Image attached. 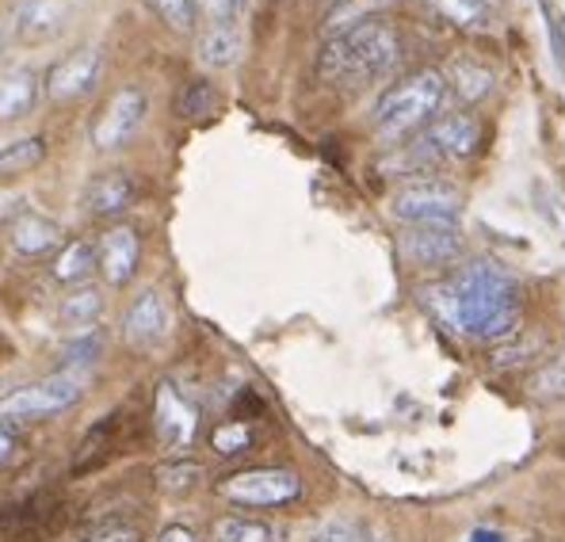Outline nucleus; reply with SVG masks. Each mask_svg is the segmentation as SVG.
<instances>
[{
  "instance_id": "nucleus-21",
  "label": "nucleus",
  "mask_w": 565,
  "mask_h": 542,
  "mask_svg": "<svg viewBox=\"0 0 565 542\" xmlns=\"http://www.w3.org/2000/svg\"><path fill=\"white\" fill-rule=\"evenodd\" d=\"M447 77V88H455L462 99H470V104H478V99H486L489 92H493L497 85V77H493V70L489 65H481V62H455L451 65V73H444Z\"/></svg>"
},
{
  "instance_id": "nucleus-26",
  "label": "nucleus",
  "mask_w": 565,
  "mask_h": 542,
  "mask_svg": "<svg viewBox=\"0 0 565 542\" xmlns=\"http://www.w3.org/2000/svg\"><path fill=\"white\" fill-rule=\"evenodd\" d=\"M46 157V138H20L12 146L0 149V177H15V172L35 169L39 161Z\"/></svg>"
},
{
  "instance_id": "nucleus-40",
  "label": "nucleus",
  "mask_w": 565,
  "mask_h": 542,
  "mask_svg": "<svg viewBox=\"0 0 565 542\" xmlns=\"http://www.w3.org/2000/svg\"><path fill=\"white\" fill-rule=\"evenodd\" d=\"M329 4H337V0H329Z\"/></svg>"
},
{
  "instance_id": "nucleus-23",
  "label": "nucleus",
  "mask_w": 565,
  "mask_h": 542,
  "mask_svg": "<svg viewBox=\"0 0 565 542\" xmlns=\"http://www.w3.org/2000/svg\"><path fill=\"white\" fill-rule=\"evenodd\" d=\"M428 4L462 31H481L493 20V0H428Z\"/></svg>"
},
{
  "instance_id": "nucleus-25",
  "label": "nucleus",
  "mask_w": 565,
  "mask_h": 542,
  "mask_svg": "<svg viewBox=\"0 0 565 542\" xmlns=\"http://www.w3.org/2000/svg\"><path fill=\"white\" fill-rule=\"evenodd\" d=\"M214 542H279L276 528L264 520H245V516H226L214 523Z\"/></svg>"
},
{
  "instance_id": "nucleus-30",
  "label": "nucleus",
  "mask_w": 565,
  "mask_h": 542,
  "mask_svg": "<svg viewBox=\"0 0 565 542\" xmlns=\"http://www.w3.org/2000/svg\"><path fill=\"white\" fill-rule=\"evenodd\" d=\"M153 8V15H161L172 31H195V0H146Z\"/></svg>"
},
{
  "instance_id": "nucleus-35",
  "label": "nucleus",
  "mask_w": 565,
  "mask_h": 542,
  "mask_svg": "<svg viewBox=\"0 0 565 542\" xmlns=\"http://www.w3.org/2000/svg\"><path fill=\"white\" fill-rule=\"evenodd\" d=\"M81 542H138V531L135 528H104Z\"/></svg>"
},
{
  "instance_id": "nucleus-10",
  "label": "nucleus",
  "mask_w": 565,
  "mask_h": 542,
  "mask_svg": "<svg viewBox=\"0 0 565 542\" xmlns=\"http://www.w3.org/2000/svg\"><path fill=\"white\" fill-rule=\"evenodd\" d=\"M99 77H104V54L96 46H81L50 70L46 96L54 104H77L99 85Z\"/></svg>"
},
{
  "instance_id": "nucleus-5",
  "label": "nucleus",
  "mask_w": 565,
  "mask_h": 542,
  "mask_svg": "<svg viewBox=\"0 0 565 542\" xmlns=\"http://www.w3.org/2000/svg\"><path fill=\"white\" fill-rule=\"evenodd\" d=\"M394 219L405 226H451L459 230L462 219V195L459 188L444 180H413L394 195Z\"/></svg>"
},
{
  "instance_id": "nucleus-24",
  "label": "nucleus",
  "mask_w": 565,
  "mask_h": 542,
  "mask_svg": "<svg viewBox=\"0 0 565 542\" xmlns=\"http://www.w3.org/2000/svg\"><path fill=\"white\" fill-rule=\"evenodd\" d=\"M104 310H107V298L96 287H81L70 298H62V321L73 325V329H88V325L104 317Z\"/></svg>"
},
{
  "instance_id": "nucleus-33",
  "label": "nucleus",
  "mask_w": 565,
  "mask_h": 542,
  "mask_svg": "<svg viewBox=\"0 0 565 542\" xmlns=\"http://www.w3.org/2000/svg\"><path fill=\"white\" fill-rule=\"evenodd\" d=\"M245 8L248 0H195V12H203L211 23H237Z\"/></svg>"
},
{
  "instance_id": "nucleus-4",
  "label": "nucleus",
  "mask_w": 565,
  "mask_h": 542,
  "mask_svg": "<svg viewBox=\"0 0 565 542\" xmlns=\"http://www.w3.org/2000/svg\"><path fill=\"white\" fill-rule=\"evenodd\" d=\"M481 141V123L473 115H444L431 119L420 130V138L409 146V164L413 169H439V164H455L473 157Z\"/></svg>"
},
{
  "instance_id": "nucleus-22",
  "label": "nucleus",
  "mask_w": 565,
  "mask_h": 542,
  "mask_svg": "<svg viewBox=\"0 0 565 542\" xmlns=\"http://www.w3.org/2000/svg\"><path fill=\"white\" fill-rule=\"evenodd\" d=\"M96 268V245L93 241H85V237H77V241H70V245L57 253V261H54V279L57 283H85L88 275H93Z\"/></svg>"
},
{
  "instance_id": "nucleus-1",
  "label": "nucleus",
  "mask_w": 565,
  "mask_h": 542,
  "mask_svg": "<svg viewBox=\"0 0 565 542\" xmlns=\"http://www.w3.org/2000/svg\"><path fill=\"white\" fill-rule=\"evenodd\" d=\"M424 302L455 332L473 340H509L520 329V283L493 261H473L447 283L424 290Z\"/></svg>"
},
{
  "instance_id": "nucleus-20",
  "label": "nucleus",
  "mask_w": 565,
  "mask_h": 542,
  "mask_svg": "<svg viewBox=\"0 0 565 542\" xmlns=\"http://www.w3.org/2000/svg\"><path fill=\"white\" fill-rule=\"evenodd\" d=\"M65 516H62V504H57L50 493H39V497H31L28 504H20L12 512V531L15 535H46V531H54L57 523H62Z\"/></svg>"
},
{
  "instance_id": "nucleus-18",
  "label": "nucleus",
  "mask_w": 565,
  "mask_h": 542,
  "mask_svg": "<svg viewBox=\"0 0 565 542\" xmlns=\"http://www.w3.org/2000/svg\"><path fill=\"white\" fill-rule=\"evenodd\" d=\"M195 54L206 70H234L241 54H245V31L237 23H211L195 39Z\"/></svg>"
},
{
  "instance_id": "nucleus-13",
  "label": "nucleus",
  "mask_w": 565,
  "mask_h": 542,
  "mask_svg": "<svg viewBox=\"0 0 565 542\" xmlns=\"http://www.w3.org/2000/svg\"><path fill=\"white\" fill-rule=\"evenodd\" d=\"M70 23V4L65 0H20L12 12V31L20 43H50Z\"/></svg>"
},
{
  "instance_id": "nucleus-11",
  "label": "nucleus",
  "mask_w": 565,
  "mask_h": 542,
  "mask_svg": "<svg viewBox=\"0 0 565 542\" xmlns=\"http://www.w3.org/2000/svg\"><path fill=\"white\" fill-rule=\"evenodd\" d=\"M402 253L417 268H447L462 256V237L451 226H409L402 237Z\"/></svg>"
},
{
  "instance_id": "nucleus-3",
  "label": "nucleus",
  "mask_w": 565,
  "mask_h": 542,
  "mask_svg": "<svg viewBox=\"0 0 565 542\" xmlns=\"http://www.w3.org/2000/svg\"><path fill=\"white\" fill-rule=\"evenodd\" d=\"M447 77L439 70H420L409 81L394 85L375 107V135L397 141L405 135H417L431 119H439L447 104Z\"/></svg>"
},
{
  "instance_id": "nucleus-12",
  "label": "nucleus",
  "mask_w": 565,
  "mask_h": 542,
  "mask_svg": "<svg viewBox=\"0 0 565 542\" xmlns=\"http://www.w3.org/2000/svg\"><path fill=\"white\" fill-rule=\"evenodd\" d=\"M141 261V237L135 226H111L96 245V268L111 287H127Z\"/></svg>"
},
{
  "instance_id": "nucleus-36",
  "label": "nucleus",
  "mask_w": 565,
  "mask_h": 542,
  "mask_svg": "<svg viewBox=\"0 0 565 542\" xmlns=\"http://www.w3.org/2000/svg\"><path fill=\"white\" fill-rule=\"evenodd\" d=\"M153 542H199V539H195V531L184 528V523H172V528H164Z\"/></svg>"
},
{
  "instance_id": "nucleus-19",
  "label": "nucleus",
  "mask_w": 565,
  "mask_h": 542,
  "mask_svg": "<svg viewBox=\"0 0 565 542\" xmlns=\"http://www.w3.org/2000/svg\"><path fill=\"white\" fill-rule=\"evenodd\" d=\"M115 447H119V413L104 416V421L96 424L93 432H88L85 439H81L77 455H73V474H93L99 466L107 463V458L115 455Z\"/></svg>"
},
{
  "instance_id": "nucleus-9",
  "label": "nucleus",
  "mask_w": 565,
  "mask_h": 542,
  "mask_svg": "<svg viewBox=\"0 0 565 542\" xmlns=\"http://www.w3.org/2000/svg\"><path fill=\"white\" fill-rule=\"evenodd\" d=\"M199 432V408L172 382H161L153 394V436L161 451H188Z\"/></svg>"
},
{
  "instance_id": "nucleus-2",
  "label": "nucleus",
  "mask_w": 565,
  "mask_h": 542,
  "mask_svg": "<svg viewBox=\"0 0 565 542\" xmlns=\"http://www.w3.org/2000/svg\"><path fill=\"white\" fill-rule=\"evenodd\" d=\"M402 62V35L386 20H363L355 28L332 35L321 46L318 73L321 81L340 88H363L371 81L386 77Z\"/></svg>"
},
{
  "instance_id": "nucleus-6",
  "label": "nucleus",
  "mask_w": 565,
  "mask_h": 542,
  "mask_svg": "<svg viewBox=\"0 0 565 542\" xmlns=\"http://www.w3.org/2000/svg\"><path fill=\"white\" fill-rule=\"evenodd\" d=\"M302 493V478L282 466H256V470H237L218 481V497L241 508H279L290 504Z\"/></svg>"
},
{
  "instance_id": "nucleus-39",
  "label": "nucleus",
  "mask_w": 565,
  "mask_h": 542,
  "mask_svg": "<svg viewBox=\"0 0 565 542\" xmlns=\"http://www.w3.org/2000/svg\"><path fill=\"white\" fill-rule=\"evenodd\" d=\"M4 43H8V39H4V28H0V54H4Z\"/></svg>"
},
{
  "instance_id": "nucleus-7",
  "label": "nucleus",
  "mask_w": 565,
  "mask_h": 542,
  "mask_svg": "<svg viewBox=\"0 0 565 542\" xmlns=\"http://www.w3.org/2000/svg\"><path fill=\"white\" fill-rule=\"evenodd\" d=\"M81 394H85V390H81V382L73 379V374H57V379L23 386L0 402V428H4V424H35L54 413H65V408H73L81 402Z\"/></svg>"
},
{
  "instance_id": "nucleus-31",
  "label": "nucleus",
  "mask_w": 565,
  "mask_h": 542,
  "mask_svg": "<svg viewBox=\"0 0 565 542\" xmlns=\"http://www.w3.org/2000/svg\"><path fill=\"white\" fill-rule=\"evenodd\" d=\"M214 88L206 85V81H191L188 92L180 96V104H177V111H180V119H203V115H211L214 111Z\"/></svg>"
},
{
  "instance_id": "nucleus-8",
  "label": "nucleus",
  "mask_w": 565,
  "mask_h": 542,
  "mask_svg": "<svg viewBox=\"0 0 565 542\" xmlns=\"http://www.w3.org/2000/svg\"><path fill=\"white\" fill-rule=\"evenodd\" d=\"M146 115H149V96H146V92H141V88H119L104 104V111H99V119L93 127V146L104 149V153L122 149L141 130Z\"/></svg>"
},
{
  "instance_id": "nucleus-16",
  "label": "nucleus",
  "mask_w": 565,
  "mask_h": 542,
  "mask_svg": "<svg viewBox=\"0 0 565 542\" xmlns=\"http://www.w3.org/2000/svg\"><path fill=\"white\" fill-rule=\"evenodd\" d=\"M39 88H43V81L28 65L0 70V123H15L31 115V107L39 104Z\"/></svg>"
},
{
  "instance_id": "nucleus-14",
  "label": "nucleus",
  "mask_w": 565,
  "mask_h": 542,
  "mask_svg": "<svg viewBox=\"0 0 565 542\" xmlns=\"http://www.w3.org/2000/svg\"><path fill=\"white\" fill-rule=\"evenodd\" d=\"M122 337L138 348H153L169 337V302H164L157 290H146V295L135 298V306L122 317Z\"/></svg>"
},
{
  "instance_id": "nucleus-15",
  "label": "nucleus",
  "mask_w": 565,
  "mask_h": 542,
  "mask_svg": "<svg viewBox=\"0 0 565 542\" xmlns=\"http://www.w3.org/2000/svg\"><path fill=\"white\" fill-rule=\"evenodd\" d=\"M138 199V183L130 172H99V177L88 183L85 206L96 219H119L122 211H130Z\"/></svg>"
},
{
  "instance_id": "nucleus-37",
  "label": "nucleus",
  "mask_w": 565,
  "mask_h": 542,
  "mask_svg": "<svg viewBox=\"0 0 565 542\" xmlns=\"http://www.w3.org/2000/svg\"><path fill=\"white\" fill-rule=\"evenodd\" d=\"M15 458V436L8 428H0V470Z\"/></svg>"
},
{
  "instance_id": "nucleus-38",
  "label": "nucleus",
  "mask_w": 565,
  "mask_h": 542,
  "mask_svg": "<svg viewBox=\"0 0 565 542\" xmlns=\"http://www.w3.org/2000/svg\"><path fill=\"white\" fill-rule=\"evenodd\" d=\"M467 542H504L501 531H493V528H478Z\"/></svg>"
},
{
  "instance_id": "nucleus-32",
  "label": "nucleus",
  "mask_w": 565,
  "mask_h": 542,
  "mask_svg": "<svg viewBox=\"0 0 565 542\" xmlns=\"http://www.w3.org/2000/svg\"><path fill=\"white\" fill-rule=\"evenodd\" d=\"M199 478H203V470H199L195 463H169L157 470V481H161V489H169V493H188V489L199 486Z\"/></svg>"
},
{
  "instance_id": "nucleus-29",
  "label": "nucleus",
  "mask_w": 565,
  "mask_h": 542,
  "mask_svg": "<svg viewBox=\"0 0 565 542\" xmlns=\"http://www.w3.org/2000/svg\"><path fill=\"white\" fill-rule=\"evenodd\" d=\"M539 12H543V23H546V39H551L554 65H558V73L565 81V12L554 4V0H539Z\"/></svg>"
},
{
  "instance_id": "nucleus-28",
  "label": "nucleus",
  "mask_w": 565,
  "mask_h": 542,
  "mask_svg": "<svg viewBox=\"0 0 565 542\" xmlns=\"http://www.w3.org/2000/svg\"><path fill=\"white\" fill-rule=\"evenodd\" d=\"M211 447L218 451L222 458H237L253 447V428L245 421H226L211 432Z\"/></svg>"
},
{
  "instance_id": "nucleus-34",
  "label": "nucleus",
  "mask_w": 565,
  "mask_h": 542,
  "mask_svg": "<svg viewBox=\"0 0 565 542\" xmlns=\"http://www.w3.org/2000/svg\"><path fill=\"white\" fill-rule=\"evenodd\" d=\"M99 352H104V340H99V332H96V337H85V340H77V344H65L62 366L65 371H70V366H88L99 360Z\"/></svg>"
},
{
  "instance_id": "nucleus-27",
  "label": "nucleus",
  "mask_w": 565,
  "mask_h": 542,
  "mask_svg": "<svg viewBox=\"0 0 565 542\" xmlns=\"http://www.w3.org/2000/svg\"><path fill=\"white\" fill-rule=\"evenodd\" d=\"M310 542H382L375 528L360 520H326L310 531Z\"/></svg>"
},
{
  "instance_id": "nucleus-17",
  "label": "nucleus",
  "mask_w": 565,
  "mask_h": 542,
  "mask_svg": "<svg viewBox=\"0 0 565 542\" xmlns=\"http://www.w3.org/2000/svg\"><path fill=\"white\" fill-rule=\"evenodd\" d=\"M8 241H12V248L20 256H43L62 245V226L39 211H20L12 226H8Z\"/></svg>"
}]
</instances>
